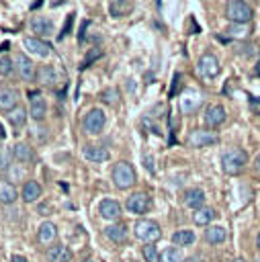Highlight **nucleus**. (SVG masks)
Returning a JSON list of instances; mask_svg holds the SVG:
<instances>
[{
	"label": "nucleus",
	"instance_id": "f03ea898",
	"mask_svg": "<svg viewBox=\"0 0 260 262\" xmlns=\"http://www.w3.org/2000/svg\"><path fill=\"white\" fill-rule=\"evenodd\" d=\"M225 16L231 23L248 25L252 20V16H254V10H252V6L246 0H229L225 4Z\"/></svg>",
	"mask_w": 260,
	"mask_h": 262
},
{
	"label": "nucleus",
	"instance_id": "412c9836",
	"mask_svg": "<svg viewBox=\"0 0 260 262\" xmlns=\"http://www.w3.org/2000/svg\"><path fill=\"white\" fill-rule=\"evenodd\" d=\"M12 158H14L16 162H20V164H27V162H31V160L35 158V154H33V147H31L29 143L18 141V143L12 145Z\"/></svg>",
	"mask_w": 260,
	"mask_h": 262
},
{
	"label": "nucleus",
	"instance_id": "ea45409f",
	"mask_svg": "<svg viewBox=\"0 0 260 262\" xmlns=\"http://www.w3.org/2000/svg\"><path fill=\"white\" fill-rule=\"evenodd\" d=\"M86 27H88V23H86V20H84V23H82V29H80V39H78V41H80V43H82V41H84V31H86Z\"/></svg>",
	"mask_w": 260,
	"mask_h": 262
},
{
	"label": "nucleus",
	"instance_id": "7ed1b4c3",
	"mask_svg": "<svg viewBox=\"0 0 260 262\" xmlns=\"http://www.w3.org/2000/svg\"><path fill=\"white\" fill-rule=\"evenodd\" d=\"M111 178H113L115 186H117V188H121V190L131 188V186L135 184V180H137L135 170H133V166H131L129 162H117V164L113 166Z\"/></svg>",
	"mask_w": 260,
	"mask_h": 262
},
{
	"label": "nucleus",
	"instance_id": "6e6552de",
	"mask_svg": "<svg viewBox=\"0 0 260 262\" xmlns=\"http://www.w3.org/2000/svg\"><path fill=\"white\" fill-rule=\"evenodd\" d=\"M186 143L190 147H207V145L219 143V135L215 131H209V129H192L186 137Z\"/></svg>",
	"mask_w": 260,
	"mask_h": 262
},
{
	"label": "nucleus",
	"instance_id": "5701e85b",
	"mask_svg": "<svg viewBox=\"0 0 260 262\" xmlns=\"http://www.w3.org/2000/svg\"><path fill=\"white\" fill-rule=\"evenodd\" d=\"M16 199H18L16 186L8 180H0V203L2 205H12Z\"/></svg>",
	"mask_w": 260,
	"mask_h": 262
},
{
	"label": "nucleus",
	"instance_id": "b1692460",
	"mask_svg": "<svg viewBox=\"0 0 260 262\" xmlns=\"http://www.w3.org/2000/svg\"><path fill=\"white\" fill-rule=\"evenodd\" d=\"M37 82L39 84H43V86H55L57 84V72H55V68H51V66H41L39 70H37Z\"/></svg>",
	"mask_w": 260,
	"mask_h": 262
},
{
	"label": "nucleus",
	"instance_id": "a878e982",
	"mask_svg": "<svg viewBox=\"0 0 260 262\" xmlns=\"http://www.w3.org/2000/svg\"><path fill=\"white\" fill-rule=\"evenodd\" d=\"M41 194H43V188H41L39 182H35V180L25 182V186H23V201L25 203H35Z\"/></svg>",
	"mask_w": 260,
	"mask_h": 262
},
{
	"label": "nucleus",
	"instance_id": "a19ab883",
	"mask_svg": "<svg viewBox=\"0 0 260 262\" xmlns=\"http://www.w3.org/2000/svg\"><path fill=\"white\" fill-rule=\"evenodd\" d=\"M10 262H27V258H25V256H18V254H14V256L10 258Z\"/></svg>",
	"mask_w": 260,
	"mask_h": 262
},
{
	"label": "nucleus",
	"instance_id": "a211bd4d",
	"mask_svg": "<svg viewBox=\"0 0 260 262\" xmlns=\"http://www.w3.org/2000/svg\"><path fill=\"white\" fill-rule=\"evenodd\" d=\"M47 260L49 262H70L72 260V250L63 244H57V246H51L47 250Z\"/></svg>",
	"mask_w": 260,
	"mask_h": 262
},
{
	"label": "nucleus",
	"instance_id": "f257e3e1",
	"mask_svg": "<svg viewBox=\"0 0 260 262\" xmlns=\"http://www.w3.org/2000/svg\"><path fill=\"white\" fill-rule=\"evenodd\" d=\"M248 166V154L242 149V147H229L223 151L221 156V168L225 174L229 176H237L246 170Z\"/></svg>",
	"mask_w": 260,
	"mask_h": 262
},
{
	"label": "nucleus",
	"instance_id": "c756f323",
	"mask_svg": "<svg viewBox=\"0 0 260 262\" xmlns=\"http://www.w3.org/2000/svg\"><path fill=\"white\" fill-rule=\"evenodd\" d=\"M160 262H184V254L180 248H166L160 254Z\"/></svg>",
	"mask_w": 260,
	"mask_h": 262
},
{
	"label": "nucleus",
	"instance_id": "09e8293b",
	"mask_svg": "<svg viewBox=\"0 0 260 262\" xmlns=\"http://www.w3.org/2000/svg\"><path fill=\"white\" fill-rule=\"evenodd\" d=\"M233 262H244V260H242V258H235V260H233Z\"/></svg>",
	"mask_w": 260,
	"mask_h": 262
},
{
	"label": "nucleus",
	"instance_id": "cd10ccee",
	"mask_svg": "<svg viewBox=\"0 0 260 262\" xmlns=\"http://www.w3.org/2000/svg\"><path fill=\"white\" fill-rule=\"evenodd\" d=\"M215 215H217L215 209H211V207H201V209L194 211L192 219H194L197 225H209V223L215 219Z\"/></svg>",
	"mask_w": 260,
	"mask_h": 262
},
{
	"label": "nucleus",
	"instance_id": "72a5a7b5",
	"mask_svg": "<svg viewBox=\"0 0 260 262\" xmlns=\"http://www.w3.org/2000/svg\"><path fill=\"white\" fill-rule=\"evenodd\" d=\"M98 57H102V49H100V47L90 49V53L84 57V61H82V66H80V68H82V70H84V68H88V66H90L94 59H98Z\"/></svg>",
	"mask_w": 260,
	"mask_h": 262
},
{
	"label": "nucleus",
	"instance_id": "8fccbe9b",
	"mask_svg": "<svg viewBox=\"0 0 260 262\" xmlns=\"http://www.w3.org/2000/svg\"><path fill=\"white\" fill-rule=\"evenodd\" d=\"M84 262H94V260H84Z\"/></svg>",
	"mask_w": 260,
	"mask_h": 262
},
{
	"label": "nucleus",
	"instance_id": "4c0bfd02",
	"mask_svg": "<svg viewBox=\"0 0 260 262\" xmlns=\"http://www.w3.org/2000/svg\"><path fill=\"white\" fill-rule=\"evenodd\" d=\"M178 86H180V74H174V84H172V88H170V96H176Z\"/></svg>",
	"mask_w": 260,
	"mask_h": 262
},
{
	"label": "nucleus",
	"instance_id": "39448f33",
	"mask_svg": "<svg viewBox=\"0 0 260 262\" xmlns=\"http://www.w3.org/2000/svg\"><path fill=\"white\" fill-rule=\"evenodd\" d=\"M104 123H106L104 111H100V108H90V111L84 115V119H82V129H84V133L98 135V133L104 129Z\"/></svg>",
	"mask_w": 260,
	"mask_h": 262
},
{
	"label": "nucleus",
	"instance_id": "dca6fc26",
	"mask_svg": "<svg viewBox=\"0 0 260 262\" xmlns=\"http://www.w3.org/2000/svg\"><path fill=\"white\" fill-rule=\"evenodd\" d=\"M82 156L94 164H100V162H106L109 160V149L102 147V145H84L82 149Z\"/></svg>",
	"mask_w": 260,
	"mask_h": 262
},
{
	"label": "nucleus",
	"instance_id": "4468645a",
	"mask_svg": "<svg viewBox=\"0 0 260 262\" xmlns=\"http://www.w3.org/2000/svg\"><path fill=\"white\" fill-rule=\"evenodd\" d=\"M98 211H100V217L106 219V221H115V219L121 217V205L117 201H113V199H104L100 203Z\"/></svg>",
	"mask_w": 260,
	"mask_h": 262
},
{
	"label": "nucleus",
	"instance_id": "c9c22d12",
	"mask_svg": "<svg viewBox=\"0 0 260 262\" xmlns=\"http://www.w3.org/2000/svg\"><path fill=\"white\" fill-rule=\"evenodd\" d=\"M117 98H119V92L115 88H109V90L102 92V100L109 102V104H117Z\"/></svg>",
	"mask_w": 260,
	"mask_h": 262
},
{
	"label": "nucleus",
	"instance_id": "2f4dec72",
	"mask_svg": "<svg viewBox=\"0 0 260 262\" xmlns=\"http://www.w3.org/2000/svg\"><path fill=\"white\" fill-rule=\"evenodd\" d=\"M141 254H143L145 262H160V252H158V248H156L154 244H147V246H143Z\"/></svg>",
	"mask_w": 260,
	"mask_h": 262
},
{
	"label": "nucleus",
	"instance_id": "c85d7f7f",
	"mask_svg": "<svg viewBox=\"0 0 260 262\" xmlns=\"http://www.w3.org/2000/svg\"><path fill=\"white\" fill-rule=\"evenodd\" d=\"M172 242L174 246H190L194 242V233L190 229H176L172 233Z\"/></svg>",
	"mask_w": 260,
	"mask_h": 262
},
{
	"label": "nucleus",
	"instance_id": "0eeeda50",
	"mask_svg": "<svg viewBox=\"0 0 260 262\" xmlns=\"http://www.w3.org/2000/svg\"><path fill=\"white\" fill-rule=\"evenodd\" d=\"M201 104H203V94H201L199 90H194V88H184V90L180 92V102H178L180 113L192 115Z\"/></svg>",
	"mask_w": 260,
	"mask_h": 262
},
{
	"label": "nucleus",
	"instance_id": "7c9ffc66",
	"mask_svg": "<svg viewBox=\"0 0 260 262\" xmlns=\"http://www.w3.org/2000/svg\"><path fill=\"white\" fill-rule=\"evenodd\" d=\"M248 27L246 25H237V23H233L229 29H227V35L229 37H235V39H246L248 37Z\"/></svg>",
	"mask_w": 260,
	"mask_h": 262
},
{
	"label": "nucleus",
	"instance_id": "bb28decb",
	"mask_svg": "<svg viewBox=\"0 0 260 262\" xmlns=\"http://www.w3.org/2000/svg\"><path fill=\"white\" fill-rule=\"evenodd\" d=\"M6 117H8V123H10L12 127H16V129L25 127V123H27V111H25L23 106H14L12 111L6 113Z\"/></svg>",
	"mask_w": 260,
	"mask_h": 262
},
{
	"label": "nucleus",
	"instance_id": "1a4fd4ad",
	"mask_svg": "<svg viewBox=\"0 0 260 262\" xmlns=\"http://www.w3.org/2000/svg\"><path fill=\"white\" fill-rule=\"evenodd\" d=\"M12 59H14L16 76H18L20 80L31 82V80L37 76V68H35V63L31 61V57H29V55H25V53H16Z\"/></svg>",
	"mask_w": 260,
	"mask_h": 262
},
{
	"label": "nucleus",
	"instance_id": "49530a36",
	"mask_svg": "<svg viewBox=\"0 0 260 262\" xmlns=\"http://www.w3.org/2000/svg\"><path fill=\"white\" fill-rule=\"evenodd\" d=\"M4 137V129H2V125H0V139Z\"/></svg>",
	"mask_w": 260,
	"mask_h": 262
},
{
	"label": "nucleus",
	"instance_id": "20e7f679",
	"mask_svg": "<svg viewBox=\"0 0 260 262\" xmlns=\"http://www.w3.org/2000/svg\"><path fill=\"white\" fill-rule=\"evenodd\" d=\"M133 233H135L137 239H141V242H145V244H154V242L160 239L162 229H160V225H158L156 221H151V219H139V221H135V225H133Z\"/></svg>",
	"mask_w": 260,
	"mask_h": 262
},
{
	"label": "nucleus",
	"instance_id": "58836bf2",
	"mask_svg": "<svg viewBox=\"0 0 260 262\" xmlns=\"http://www.w3.org/2000/svg\"><path fill=\"white\" fill-rule=\"evenodd\" d=\"M72 20H74V14H70V16H68V20H66V27H63V31L59 33V39L68 35V29H70V23H72Z\"/></svg>",
	"mask_w": 260,
	"mask_h": 262
},
{
	"label": "nucleus",
	"instance_id": "e433bc0d",
	"mask_svg": "<svg viewBox=\"0 0 260 262\" xmlns=\"http://www.w3.org/2000/svg\"><path fill=\"white\" fill-rule=\"evenodd\" d=\"M143 164H145V168L149 172H156V162L151 160V156H143Z\"/></svg>",
	"mask_w": 260,
	"mask_h": 262
},
{
	"label": "nucleus",
	"instance_id": "a18cd8bd",
	"mask_svg": "<svg viewBox=\"0 0 260 262\" xmlns=\"http://www.w3.org/2000/svg\"><path fill=\"white\" fill-rule=\"evenodd\" d=\"M256 246L260 248V231H258V237H256Z\"/></svg>",
	"mask_w": 260,
	"mask_h": 262
},
{
	"label": "nucleus",
	"instance_id": "f8f14e48",
	"mask_svg": "<svg viewBox=\"0 0 260 262\" xmlns=\"http://www.w3.org/2000/svg\"><path fill=\"white\" fill-rule=\"evenodd\" d=\"M23 45H25V49H27L29 53H33V55H37V57H41V59L51 53V45H49L47 41H43L41 37H27V39L23 41Z\"/></svg>",
	"mask_w": 260,
	"mask_h": 262
},
{
	"label": "nucleus",
	"instance_id": "423d86ee",
	"mask_svg": "<svg viewBox=\"0 0 260 262\" xmlns=\"http://www.w3.org/2000/svg\"><path fill=\"white\" fill-rule=\"evenodd\" d=\"M197 72H199V76H203L207 80H213V78L219 76L221 63H219V59L213 53H203L199 57V61H197Z\"/></svg>",
	"mask_w": 260,
	"mask_h": 262
},
{
	"label": "nucleus",
	"instance_id": "79ce46f5",
	"mask_svg": "<svg viewBox=\"0 0 260 262\" xmlns=\"http://www.w3.org/2000/svg\"><path fill=\"white\" fill-rule=\"evenodd\" d=\"M254 172L256 174H260V156L256 158V162H254Z\"/></svg>",
	"mask_w": 260,
	"mask_h": 262
},
{
	"label": "nucleus",
	"instance_id": "3c124183",
	"mask_svg": "<svg viewBox=\"0 0 260 262\" xmlns=\"http://www.w3.org/2000/svg\"><path fill=\"white\" fill-rule=\"evenodd\" d=\"M256 262H260V258H258V260H256Z\"/></svg>",
	"mask_w": 260,
	"mask_h": 262
},
{
	"label": "nucleus",
	"instance_id": "de8ad7c7",
	"mask_svg": "<svg viewBox=\"0 0 260 262\" xmlns=\"http://www.w3.org/2000/svg\"><path fill=\"white\" fill-rule=\"evenodd\" d=\"M158 8H162V0H158Z\"/></svg>",
	"mask_w": 260,
	"mask_h": 262
},
{
	"label": "nucleus",
	"instance_id": "f704fd0d",
	"mask_svg": "<svg viewBox=\"0 0 260 262\" xmlns=\"http://www.w3.org/2000/svg\"><path fill=\"white\" fill-rule=\"evenodd\" d=\"M10 156H12V151H8L6 147L0 149V172H8L10 170Z\"/></svg>",
	"mask_w": 260,
	"mask_h": 262
},
{
	"label": "nucleus",
	"instance_id": "f3484780",
	"mask_svg": "<svg viewBox=\"0 0 260 262\" xmlns=\"http://www.w3.org/2000/svg\"><path fill=\"white\" fill-rule=\"evenodd\" d=\"M14 106H18V92L14 88H2L0 90V111L8 113Z\"/></svg>",
	"mask_w": 260,
	"mask_h": 262
},
{
	"label": "nucleus",
	"instance_id": "393cba45",
	"mask_svg": "<svg viewBox=\"0 0 260 262\" xmlns=\"http://www.w3.org/2000/svg\"><path fill=\"white\" fill-rule=\"evenodd\" d=\"M225 237H227L225 227H221V225H207V229H205V242L207 244L217 246V244L225 242Z\"/></svg>",
	"mask_w": 260,
	"mask_h": 262
},
{
	"label": "nucleus",
	"instance_id": "4be33fe9",
	"mask_svg": "<svg viewBox=\"0 0 260 262\" xmlns=\"http://www.w3.org/2000/svg\"><path fill=\"white\" fill-rule=\"evenodd\" d=\"M104 235L115 244H123L127 239V225L125 223H113V225L104 227Z\"/></svg>",
	"mask_w": 260,
	"mask_h": 262
},
{
	"label": "nucleus",
	"instance_id": "ddd939ff",
	"mask_svg": "<svg viewBox=\"0 0 260 262\" xmlns=\"http://www.w3.org/2000/svg\"><path fill=\"white\" fill-rule=\"evenodd\" d=\"M29 96H31L29 115H31L35 121H41V119H45V115H47V102H45V98H43L39 92H31Z\"/></svg>",
	"mask_w": 260,
	"mask_h": 262
},
{
	"label": "nucleus",
	"instance_id": "9d476101",
	"mask_svg": "<svg viewBox=\"0 0 260 262\" xmlns=\"http://www.w3.org/2000/svg\"><path fill=\"white\" fill-rule=\"evenodd\" d=\"M125 207H127V211L129 213H135V215H143V213H147L149 211V207H151V199H149V194L147 192H133V194H129L127 196V203H125Z\"/></svg>",
	"mask_w": 260,
	"mask_h": 262
},
{
	"label": "nucleus",
	"instance_id": "c03bdc74",
	"mask_svg": "<svg viewBox=\"0 0 260 262\" xmlns=\"http://www.w3.org/2000/svg\"><path fill=\"white\" fill-rule=\"evenodd\" d=\"M254 74H256V76H260V63H258V66L254 68Z\"/></svg>",
	"mask_w": 260,
	"mask_h": 262
},
{
	"label": "nucleus",
	"instance_id": "9b49d317",
	"mask_svg": "<svg viewBox=\"0 0 260 262\" xmlns=\"http://www.w3.org/2000/svg\"><path fill=\"white\" fill-rule=\"evenodd\" d=\"M225 119H227V111L221 104H211L205 111V125L211 129H219L225 123Z\"/></svg>",
	"mask_w": 260,
	"mask_h": 262
},
{
	"label": "nucleus",
	"instance_id": "6ab92c4d",
	"mask_svg": "<svg viewBox=\"0 0 260 262\" xmlns=\"http://www.w3.org/2000/svg\"><path fill=\"white\" fill-rule=\"evenodd\" d=\"M184 205L194 209V211L205 207V192H203V188H188L184 192Z\"/></svg>",
	"mask_w": 260,
	"mask_h": 262
},
{
	"label": "nucleus",
	"instance_id": "473e14b6",
	"mask_svg": "<svg viewBox=\"0 0 260 262\" xmlns=\"http://www.w3.org/2000/svg\"><path fill=\"white\" fill-rule=\"evenodd\" d=\"M12 70H14V59L8 57V55H6V57L2 55V57H0V74H2V76H10Z\"/></svg>",
	"mask_w": 260,
	"mask_h": 262
},
{
	"label": "nucleus",
	"instance_id": "2eb2a0df",
	"mask_svg": "<svg viewBox=\"0 0 260 262\" xmlns=\"http://www.w3.org/2000/svg\"><path fill=\"white\" fill-rule=\"evenodd\" d=\"M31 31L37 33V37H49V35H53V23L45 16H33L31 18Z\"/></svg>",
	"mask_w": 260,
	"mask_h": 262
},
{
	"label": "nucleus",
	"instance_id": "37998d69",
	"mask_svg": "<svg viewBox=\"0 0 260 262\" xmlns=\"http://www.w3.org/2000/svg\"><path fill=\"white\" fill-rule=\"evenodd\" d=\"M188 262H201V256H192V258H188Z\"/></svg>",
	"mask_w": 260,
	"mask_h": 262
},
{
	"label": "nucleus",
	"instance_id": "aec40b11",
	"mask_svg": "<svg viewBox=\"0 0 260 262\" xmlns=\"http://www.w3.org/2000/svg\"><path fill=\"white\" fill-rule=\"evenodd\" d=\"M37 237H39V242H41L43 246H49L51 242H55V237H57V227H55V223H51V221H43V223L39 225V233H37Z\"/></svg>",
	"mask_w": 260,
	"mask_h": 262
}]
</instances>
